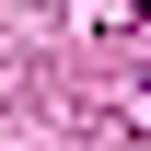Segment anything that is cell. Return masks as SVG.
I'll list each match as a JSON object with an SVG mask.
<instances>
[{
    "instance_id": "cell-1",
    "label": "cell",
    "mask_w": 151,
    "mask_h": 151,
    "mask_svg": "<svg viewBox=\"0 0 151 151\" xmlns=\"http://www.w3.org/2000/svg\"><path fill=\"white\" fill-rule=\"evenodd\" d=\"M139 12H151V0H139Z\"/></svg>"
}]
</instances>
